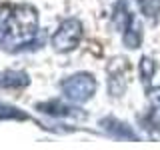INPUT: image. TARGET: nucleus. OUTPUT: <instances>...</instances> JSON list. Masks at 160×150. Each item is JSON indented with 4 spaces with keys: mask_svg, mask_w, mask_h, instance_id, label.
I'll return each mask as SVG.
<instances>
[{
    "mask_svg": "<svg viewBox=\"0 0 160 150\" xmlns=\"http://www.w3.org/2000/svg\"><path fill=\"white\" fill-rule=\"evenodd\" d=\"M38 28V12L28 4L12 8V16H10V34L6 42L10 44V50H16L18 44L28 42L30 38L36 34Z\"/></svg>",
    "mask_w": 160,
    "mask_h": 150,
    "instance_id": "nucleus-1",
    "label": "nucleus"
},
{
    "mask_svg": "<svg viewBox=\"0 0 160 150\" xmlns=\"http://www.w3.org/2000/svg\"><path fill=\"white\" fill-rule=\"evenodd\" d=\"M142 8V12L150 18H156L158 10H160V0H136Z\"/></svg>",
    "mask_w": 160,
    "mask_h": 150,
    "instance_id": "nucleus-13",
    "label": "nucleus"
},
{
    "mask_svg": "<svg viewBox=\"0 0 160 150\" xmlns=\"http://www.w3.org/2000/svg\"><path fill=\"white\" fill-rule=\"evenodd\" d=\"M150 104H152V110L148 114V122L154 130H160V86L150 90Z\"/></svg>",
    "mask_w": 160,
    "mask_h": 150,
    "instance_id": "nucleus-8",
    "label": "nucleus"
},
{
    "mask_svg": "<svg viewBox=\"0 0 160 150\" xmlns=\"http://www.w3.org/2000/svg\"><path fill=\"white\" fill-rule=\"evenodd\" d=\"M38 110H42L44 114H50V116H82V112H78L76 108H70L58 100H48V102L38 104Z\"/></svg>",
    "mask_w": 160,
    "mask_h": 150,
    "instance_id": "nucleus-5",
    "label": "nucleus"
},
{
    "mask_svg": "<svg viewBox=\"0 0 160 150\" xmlns=\"http://www.w3.org/2000/svg\"><path fill=\"white\" fill-rule=\"evenodd\" d=\"M10 16H12V8L2 6L0 8V44L6 42L10 34Z\"/></svg>",
    "mask_w": 160,
    "mask_h": 150,
    "instance_id": "nucleus-10",
    "label": "nucleus"
},
{
    "mask_svg": "<svg viewBox=\"0 0 160 150\" xmlns=\"http://www.w3.org/2000/svg\"><path fill=\"white\" fill-rule=\"evenodd\" d=\"M26 84H28V76L24 72H14V70L0 72V86L18 88V86H26Z\"/></svg>",
    "mask_w": 160,
    "mask_h": 150,
    "instance_id": "nucleus-7",
    "label": "nucleus"
},
{
    "mask_svg": "<svg viewBox=\"0 0 160 150\" xmlns=\"http://www.w3.org/2000/svg\"><path fill=\"white\" fill-rule=\"evenodd\" d=\"M26 120L28 116L24 112H20L18 108L8 106V104H0V120Z\"/></svg>",
    "mask_w": 160,
    "mask_h": 150,
    "instance_id": "nucleus-11",
    "label": "nucleus"
},
{
    "mask_svg": "<svg viewBox=\"0 0 160 150\" xmlns=\"http://www.w3.org/2000/svg\"><path fill=\"white\" fill-rule=\"evenodd\" d=\"M140 76H142L144 82H150L154 76V60L144 56L142 60H140Z\"/></svg>",
    "mask_w": 160,
    "mask_h": 150,
    "instance_id": "nucleus-12",
    "label": "nucleus"
},
{
    "mask_svg": "<svg viewBox=\"0 0 160 150\" xmlns=\"http://www.w3.org/2000/svg\"><path fill=\"white\" fill-rule=\"evenodd\" d=\"M62 92L72 102H78V104L88 102L96 92V80L92 78V74H86V72L74 74V76H70L62 82Z\"/></svg>",
    "mask_w": 160,
    "mask_h": 150,
    "instance_id": "nucleus-2",
    "label": "nucleus"
},
{
    "mask_svg": "<svg viewBox=\"0 0 160 150\" xmlns=\"http://www.w3.org/2000/svg\"><path fill=\"white\" fill-rule=\"evenodd\" d=\"M100 124L104 126V130H106V132H110L112 136H116V138H124V140H138L136 132H134V130L130 128V126H126L124 122L116 120V118H104Z\"/></svg>",
    "mask_w": 160,
    "mask_h": 150,
    "instance_id": "nucleus-4",
    "label": "nucleus"
},
{
    "mask_svg": "<svg viewBox=\"0 0 160 150\" xmlns=\"http://www.w3.org/2000/svg\"><path fill=\"white\" fill-rule=\"evenodd\" d=\"M134 20L136 18H134L132 12L128 10V4L124 2V0H118L116 6H114V24H116V28L120 30V32H124Z\"/></svg>",
    "mask_w": 160,
    "mask_h": 150,
    "instance_id": "nucleus-6",
    "label": "nucleus"
},
{
    "mask_svg": "<svg viewBox=\"0 0 160 150\" xmlns=\"http://www.w3.org/2000/svg\"><path fill=\"white\" fill-rule=\"evenodd\" d=\"M80 38H82V22L76 18H68L52 34L50 44L56 52H68V50H74L78 46Z\"/></svg>",
    "mask_w": 160,
    "mask_h": 150,
    "instance_id": "nucleus-3",
    "label": "nucleus"
},
{
    "mask_svg": "<svg viewBox=\"0 0 160 150\" xmlns=\"http://www.w3.org/2000/svg\"><path fill=\"white\" fill-rule=\"evenodd\" d=\"M122 38H124L126 48H138L140 46V40H142V30H140V24L136 22V20H134V22L122 32Z\"/></svg>",
    "mask_w": 160,
    "mask_h": 150,
    "instance_id": "nucleus-9",
    "label": "nucleus"
}]
</instances>
